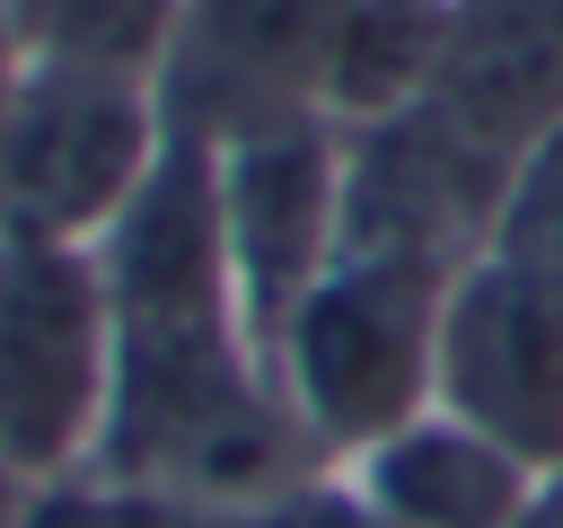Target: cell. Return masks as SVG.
I'll return each instance as SVG.
<instances>
[{
	"label": "cell",
	"instance_id": "cell-8",
	"mask_svg": "<svg viewBox=\"0 0 563 528\" xmlns=\"http://www.w3.org/2000/svg\"><path fill=\"white\" fill-rule=\"evenodd\" d=\"M343 0H185L167 53V106L202 132L317 114V70Z\"/></svg>",
	"mask_w": 563,
	"mask_h": 528
},
{
	"label": "cell",
	"instance_id": "cell-6",
	"mask_svg": "<svg viewBox=\"0 0 563 528\" xmlns=\"http://www.w3.org/2000/svg\"><path fill=\"white\" fill-rule=\"evenodd\" d=\"M510 185V158L466 141L440 106H405L387 123L343 132V246L457 282L484 255L493 202Z\"/></svg>",
	"mask_w": 563,
	"mask_h": 528
},
{
	"label": "cell",
	"instance_id": "cell-17",
	"mask_svg": "<svg viewBox=\"0 0 563 528\" xmlns=\"http://www.w3.org/2000/svg\"><path fill=\"white\" fill-rule=\"evenodd\" d=\"M18 70H26V62H18V35H9V18H0V106H9V88H18Z\"/></svg>",
	"mask_w": 563,
	"mask_h": 528
},
{
	"label": "cell",
	"instance_id": "cell-15",
	"mask_svg": "<svg viewBox=\"0 0 563 528\" xmlns=\"http://www.w3.org/2000/svg\"><path fill=\"white\" fill-rule=\"evenodd\" d=\"M35 502H44V493H35V484L0 458V528H35Z\"/></svg>",
	"mask_w": 563,
	"mask_h": 528
},
{
	"label": "cell",
	"instance_id": "cell-13",
	"mask_svg": "<svg viewBox=\"0 0 563 528\" xmlns=\"http://www.w3.org/2000/svg\"><path fill=\"white\" fill-rule=\"evenodd\" d=\"M484 255L510 264L519 282H537L545 299H563V123L537 132V141L510 158V185H501V202H493Z\"/></svg>",
	"mask_w": 563,
	"mask_h": 528
},
{
	"label": "cell",
	"instance_id": "cell-9",
	"mask_svg": "<svg viewBox=\"0 0 563 528\" xmlns=\"http://www.w3.org/2000/svg\"><path fill=\"white\" fill-rule=\"evenodd\" d=\"M466 141L519 158L563 123V0H457L431 97Z\"/></svg>",
	"mask_w": 563,
	"mask_h": 528
},
{
	"label": "cell",
	"instance_id": "cell-16",
	"mask_svg": "<svg viewBox=\"0 0 563 528\" xmlns=\"http://www.w3.org/2000/svg\"><path fill=\"white\" fill-rule=\"evenodd\" d=\"M519 528H563V466H554V475H537V493H528Z\"/></svg>",
	"mask_w": 563,
	"mask_h": 528
},
{
	"label": "cell",
	"instance_id": "cell-3",
	"mask_svg": "<svg viewBox=\"0 0 563 528\" xmlns=\"http://www.w3.org/2000/svg\"><path fill=\"white\" fill-rule=\"evenodd\" d=\"M114 414L106 255L79 238L0 229V458L53 493L97 466Z\"/></svg>",
	"mask_w": 563,
	"mask_h": 528
},
{
	"label": "cell",
	"instance_id": "cell-14",
	"mask_svg": "<svg viewBox=\"0 0 563 528\" xmlns=\"http://www.w3.org/2000/svg\"><path fill=\"white\" fill-rule=\"evenodd\" d=\"M255 528H387V519H369L352 493H325V502L308 493V502H264Z\"/></svg>",
	"mask_w": 563,
	"mask_h": 528
},
{
	"label": "cell",
	"instance_id": "cell-10",
	"mask_svg": "<svg viewBox=\"0 0 563 528\" xmlns=\"http://www.w3.org/2000/svg\"><path fill=\"white\" fill-rule=\"evenodd\" d=\"M528 493L537 466L510 458L493 431L457 422L449 405H422L405 431L352 458V502L387 528H519Z\"/></svg>",
	"mask_w": 563,
	"mask_h": 528
},
{
	"label": "cell",
	"instance_id": "cell-12",
	"mask_svg": "<svg viewBox=\"0 0 563 528\" xmlns=\"http://www.w3.org/2000/svg\"><path fill=\"white\" fill-rule=\"evenodd\" d=\"M176 9L185 0H0L18 62L123 70V79H158V88H167V53H176Z\"/></svg>",
	"mask_w": 563,
	"mask_h": 528
},
{
	"label": "cell",
	"instance_id": "cell-11",
	"mask_svg": "<svg viewBox=\"0 0 563 528\" xmlns=\"http://www.w3.org/2000/svg\"><path fill=\"white\" fill-rule=\"evenodd\" d=\"M449 18L457 0H343L325 70H317V114L334 132H361L422 106L449 62Z\"/></svg>",
	"mask_w": 563,
	"mask_h": 528
},
{
	"label": "cell",
	"instance_id": "cell-1",
	"mask_svg": "<svg viewBox=\"0 0 563 528\" xmlns=\"http://www.w3.org/2000/svg\"><path fill=\"white\" fill-rule=\"evenodd\" d=\"M97 255L114 299V414L97 466L114 475V493L185 502V510L282 502V466L299 431L229 273L202 123L176 114L158 176L141 185V202L114 220Z\"/></svg>",
	"mask_w": 563,
	"mask_h": 528
},
{
	"label": "cell",
	"instance_id": "cell-5",
	"mask_svg": "<svg viewBox=\"0 0 563 528\" xmlns=\"http://www.w3.org/2000/svg\"><path fill=\"white\" fill-rule=\"evenodd\" d=\"M211 194H220L238 299L273 361V326L299 308V290L343 246V132L325 114L229 123V132H211Z\"/></svg>",
	"mask_w": 563,
	"mask_h": 528
},
{
	"label": "cell",
	"instance_id": "cell-2",
	"mask_svg": "<svg viewBox=\"0 0 563 528\" xmlns=\"http://www.w3.org/2000/svg\"><path fill=\"white\" fill-rule=\"evenodd\" d=\"M440 273L334 255L273 326V387L290 405V431L308 449H334L343 466L405 431L440 396Z\"/></svg>",
	"mask_w": 563,
	"mask_h": 528
},
{
	"label": "cell",
	"instance_id": "cell-7",
	"mask_svg": "<svg viewBox=\"0 0 563 528\" xmlns=\"http://www.w3.org/2000/svg\"><path fill=\"white\" fill-rule=\"evenodd\" d=\"M537 475L563 466V299L475 255L440 299V396Z\"/></svg>",
	"mask_w": 563,
	"mask_h": 528
},
{
	"label": "cell",
	"instance_id": "cell-4",
	"mask_svg": "<svg viewBox=\"0 0 563 528\" xmlns=\"http://www.w3.org/2000/svg\"><path fill=\"white\" fill-rule=\"evenodd\" d=\"M167 88L123 70L26 62L0 106V229L106 246L167 158Z\"/></svg>",
	"mask_w": 563,
	"mask_h": 528
}]
</instances>
